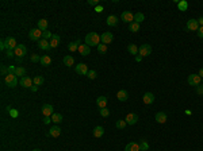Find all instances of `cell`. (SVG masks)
<instances>
[{
    "mask_svg": "<svg viewBox=\"0 0 203 151\" xmlns=\"http://www.w3.org/2000/svg\"><path fill=\"white\" fill-rule=\"evenodd\" d=\"M47 26H49V23H47L46 19H39L38 20V28L41 31H46L47 30Z\"/></svg>",
    "mask_w": 203,
    "mask_h": 151,
    "instance_id": "obj_28",
    "label": "cell"
},
{
    "mask_svg": "<svg viewBox=\"0 0 203 151\" xmlns=\"http://www.w3.org/2000/svg\"><path fill=\"white\" fill-rule=\"evenodd\" d=\"M53 111H54V108H53V105H50V104H45V105H42V108H41V112H42V115L45 117L51 116V115L54 113Z\"/></svg>",
    "mask_w": 203,
    "mask_h": 151,
    "instance_id": "obj_11",
    "label": "cell"
},
{
    "mask_svg": "<svg viewBox=\"0 0 203 151\" xmlns=\"http://www.w3.org/2000/svg\"><path fill=\"white\" fill-rule=\"evenodd\" d=\"M16 63H22V58H19V57H16Z\"/></svg>",
    "mask_w": 203,
    "mask_h": 151,
    "instance_id": "obj_55",
    "label": "cell"
},
{
    "mask_svg": "<svg viewBox=\"0 0 203 151\" xmlns=\"http://www.w3.org/2000/svg\"><path fill=\"white\" fill-rule=\"evenodd\" d=\"M29 38L31 39V41L38 42L39 39H42V31L39 30V28H33V30H30V32H29Z\"/></svg>",
    "mask_w": 203,
    "mask_h": 151,
    "instance_id": "obj_4",
    "label": "cell"
},
{
    "mask_svg": "<svg viewBox=\"0 0 203 151\" xmlns=\"http://www.w3.org/2000/svg\"><path fill=\"white\" fill-rule=\"evenodd\" d=\"M145 20V15L142 14V12H137V14H134V22L138 24H141V22H144Z\"/></svg>",
    "mask_w": 203,
    "mask_h": 151,
    "instance_id": "obj_31",
    "label": "cell"
},
{
    "mask_svg": "<svg viewBox=\"0 0 203 151\" xmlns=\"http://www.w3.org/2000/svg\"><path fill=\"white\" fill-rule=\"evenodd\" d=\"M94 136L95 138H101V136L104 135V128L101 127V125H98V127H95L94 128Z\"/></svg>",
    "mask_w": 203,
    "mask_h": 151,
    "instance_id": "obj_26",
    "label": "cell"
},
{
    "mask_svg": "<svg viewBox=\"0 0 203 151\" xmlns=\"http://www.w3.org/2000/svg\"><path fill=\"white\" fill-rule=\"evenodd\" d=\"M19 84H20V86H22V88H31L33 84H34V81H33V78L27 77V76H24V77L20 78Z\"/></svg>",
    "mask_w": 203,
    "mask_h": 151,
    "instance_id": "obj_12",
    "label": "cell"
},
{
    "mask_svg": "<svg viewBox=\"0 0 203 151\" xmlns=\"http://www.w3.org/2000/svg\"><path fill=\"white\" fill-rule=\"evenodd\" d=\"M142 100H144V103L145 104H153L154 103V94L153 93H150V92H146L144 94V97H142Z\"/></svg>",
    "mask_w": 203,
    "mask_h": 151,
    "instance_id": "obj_18",
    "label": "cell"
},
{
    "mask_svg": "<svg viewBox=\"0 0 203 151\" xmlns=\"http://www.w3.org/2000/svg\"><path fill=\"white\" fill-rule=\"evenodd\" d=\"M30 59H31V62H41V57H39L38 54H31V57H30Z\"/></svg>",
    "mask_w": 203,
    "mask_h": 151,
    "instance_id": "obj_43",
    "label": "cell"
},
{
    "mask_svg": "<svg viewBox=\"0 0 203 151\" xmlns=\"http://www.w3.org/2000/svg\"><path fill=\"white\" fill-rule=\"evenodd\" d=\"M74 70H76V73L80 74V76H87L88 72H90V69H88V66H87L86 63H79V65H76Z\"/></svg>",
    "mask_w": 203,
    "mask_h": 151,
    "instance_id": "obj_10",
    "label": "cell"
},
{
    "mask_svg": "<svg viewBox=\"0 0 203 151\" xmlns=\"http://www.w3.org/2000/svg\"><path fill=\"white\" fill-rule=\"evenodd\" d=\"M33 81H34V85H37V86H41L45 82V80H43V77L42 76H35L34 78H33Z\"/></svg>",
    "mask_w": 203,
    "mask_h": 151,
    "instance_id": "obj_35",
    "label": "cell"
},
{
    "mask_svg": "<svg viewBox=\"0 0 203 151\" xmlns=\"http://www.w3.org/2000/svg\"><path fill=\"white\" fill-rule=\"evenodd\" d=\"M0 49H1V50H4V49H6V43H4V41H1V42H0Z\"/></svg>",
    "mask_w": 203,
    "mask_h": 151,
    "instance_id": "obj_51",
    "label": "cell"
},
{
    "mask_svg": "<svg viewBox=\"0 0 203 151\" xmlns=\"http://www.w3.org/2000/svg\"><path fill=\"white\" fill-rule=\"evenodd\" d=\"M63 62H64V65H65V66L70 68V66L74 65V58L72 57V55H65V57H64V59H63Z\"/></svg>",
    "mask_w": 203,
    "mask_h": 151,
    "instance_id": "obj_27",
    "label": "cell"
},
{
    "mask_svg": "<svg viewBox=\"0 0 203 151\" xmlns=\"http://www.w3.org/2000/svg\"><path fill=\"white\" fill-rule=\"evenodd\" d=\"M88 4H90V6H95V7H98L99 0H88Z\"/></svg>",
    "mask_w": 203,
    "mask_h": 151,
    "instance_id": "obj_47",
    "label": "cell"
},
{
    "mask_svg": "<svg viewBox=\"0 0 203 151\" xmlns=\"http://www.w3.org/2000/svg\"><path fill=\"white\" fill-rule=\"evenodd\" d=\"M38 47L41 49V50H50V42L47 41V39H39L38 41Z\"/></svg>",
    "mask_w": 203,
    "mask_h": 151,
    "instance_id": "obj_15",
    "label": "cell"
},
{
    "mask_svg": "<svg viewBox=\"0 0 203 151\" xmlns=\"http://www.w3.org/2000/svg\"><path fill=\"white\" fill-rule=\"evenodd\" d=\"M127 51H129L130 54L137 55L138 54V47H137V45H134V43H129V45H127Z\"/></svg>",
    "mask_w": 203,
    "mask_h": 151,
    "instance_id": "obj_29",
    "label": "cell"
},
{
    "mask_svg": "<svg viewBox=\"0 0 203 151\" xmlns=\"http://www.w3.org/2000/svg\"><path fill=\"white\" fill-rule=\"evenodd\" d=\"M100 37H99L96 32H90V34H87L86 37V45L87 46H96L98 47L100 45Z\"/></svg>",
    "mask_w": 203,
    "mask_h": 151,
    "instance_id": "obj_1",
    "label": "cell"
},
{
    "mask_svg": "<svg viewBox=\"0 0 203 151\" xmlns=\"http://www.w3.org/2000/svg\"><path fill=\"white\" fill-rule=\"evenodd\" d=\"M24 74H26V69L24 68H20V66H18L15 70V76L18 77V76H20V77H24Z\"/></svg>",
    "mask_w": 203,
    "mask_h": 151,
    "instance_id": "obj_38",
    "label": "cell"
},
{
    "mask_svg": "<svg viewBox=\"0 0 203 151\" xmlns=\"http://www.w3.org/2000/svg\"><path fill=\"white\" fill-rule=\"evenodd\" d=\"M10 113H11V116H12V117H16V116H18V112H16L15 109H11V111H10Z\"/></svg>",
    "mask_w": 203,
    "mask_h": 151,
    "instance_id": "obj_49",
    "label": "cell"
},
{
    "mask_svg": "<svg viewBox=\"0 0 203 151\" xmlns=\"http://www.w3.org/2000/svg\"><path fill=\"white\" fill-rule=\"evenodd\" d=\"M100 116H103V117H108L110 116V111H108V108H100Z\"/></svg>",
    "mask_w": 203,
    "mask_h": 151,
    "instance_id": "obj_40",
    "label": "cell"
},
{
    "mask_svg": "<svg viewBox=\"0 0 203 151\" xmlns=\"http://www.w3.org/2000/svg\"><path fill=\"white\" fill-rule=\"evenodd\" d=\"M87 77L90 78V80H95V78L98 77V73H96L95 70H90V72H88V74H87Z\"/></svg>",
    "mask_w": 203,
    "mask_h": 151,
    "instance_id": "obj_41",
    "label": "cell"
},
{
    "mask_svg": "<svg viewBox=\"0 0 203 151\" xmlns=\"http://www.w3.org/2000/svg\"><path fill=\"white\" fill-rule=\"evenodd\" d=\"M198 23H199V26H203V16H200L198 19Z\"/></svg>",
    "mask_w": 203,
    "mask_h": 151,
    "instance_id": "obj_52",
    "label": "cell"
},
{
    "mask_svg": "<svg viewBox=\"0 0 203 151\" xmlns=\"http://www.w3.org/2000/svg\"><path fill=\"white\" fill-rule=\"evenodd\" d=\"M98 51L100 53V54H106V53H107V45L100 43V45L98 46Z\"/></svg>",
    "mask_w": 203,
    "mask_h": 151,
    "instance_id": "obj_39",
    "label": "cell"
},
{
    "mask_svg": "<svg viewBox=\"0 0 203 151\" xmlns=\"http://www.w3.org/2000/svg\"><path fill=\"white\" fill-rule=\"evenodd\" d=\"M33 151H42V150H39V148H35V150H33Z\"/></svg>",
    "mask_w": 203,
    "mask_h": 151,
    "instance_id": "obj_58",
    "label": "cell"
},
{
    "mask_svg": "<svg viewBox=\"0 0 203 151\" xmlns=\"http://www.w3.org/2000/svg\"><path fill=\"white\" fill-rule=\"evenodd\" d=\"M126 125H127V123L125 121V119H121V120H118L117 123H115V127H117L118 130H125Z\"/></svg>",
    "mask_w": 203,
    "mask_h": 151,
    "instance_id": "obj_36",
    "label": "cell"
},
{
    "mask_svg": "<svg viewBox=\"0 0 203 151\" xmlns=\"http://www.w3.org/2000/svg\"><path fill=\"white\" fill-rule=\"evenodd\" d=\"M51 37H53V34H51V32H50V31H42V38L43 39H49V38H50L51 39Z\"/></svg>",
    "mask_w": 203,
    "mask_h": 151,
    "instance_id": "obj_42",
    "label": "cell"
},
{
    "mask_svg": "<svg viewBox=\"0 0 203 151\" xmlns=\"http://www.w3.org/2000/svg\"><path fill=\"white\" fill-rule=\"evenodd\" d=\"M199 23H198V19H190L186 24V30L187 31H198L199 30Z\"/></svg>",
    "mask_w": 203,
    "mask_h": 151,
    "instance_id": "obj_6",
    "label": "cell"
},
{
    "mask_svg": "<svg viewBox=\"0 0 203 151\" xmlns=\"http://www.w3.org/2000/svg\"><path fill=\"white\" fill-rule=\"evenodd\" d=\"M114 39V35L111 34V32H108V31H106V32H103V34L100 35V42L103 43V45H108V43L113 42Z\"/></svg>",
    "mask_w": 203,
    "mask_h": 151,
    "instance_id": "obj_8",
    "label": "cell"
},
{
    "mask_svg": "<svg viewBox=\"0 0 203 151\" xmlns=\"http://www.w3.org/2000/svg\"><path fill=\"white\" fill-rule=\"evenodd\" d=\"M136 61L137 62H141V61H142V57H141V55H136Z\"/></svg>",
    "mask_w": 203,
    "mask_h": 151,
    "instance_id": "obj_53",
    "label": "cell"
},
{
    "mask_svg": "<svg viewBox=\"0 0 203 151\" xmlns=\"http://www.w3.org/2000/svg\"><path fill=\"white\" fill-rule=\"evenodd\" d=\"M121 19L122 22H125V23H133L134 22V14H131V12L129 11H123L121 15Z\"/></svg>",
    "mask_w": 203,
    "mask_h": 151,
    "instance_id": "obj_9",
    "label": "cell"
},
{
    "mask_svg": "<svg viewBox=\"0 0 203 151\" xmlns=\"http://www.w3.org/2000/svg\"><path fill=\"white\" fill-rule=\"evenodd\" d=\"M95 11L98 12V14H100V12L103 11V7H101V6H98V7H95Z\"/></svg>",
    "mask_w": 203,
    "mask_h": 151,
    "instance_id": "obj_50",
    "label": "cell"
},
{
    "mask_svg": "<svg viewBox=\"0 0 203 151\" xmlns=\"http://www.w3.org/2000/svg\"><path fill=\"white\" fill-rule=\"evenodd\" d=\"M195 88H196V93L198 94H203V85H198Z\"/></svg>",
    "mask_w": 203,
    "mask_h": 151,
    "instance_id": "obj_46",
    "label": "cell"
},
{
    "mask_svg": "<svg viewBox=\"0 0 203 151\" xmlns=\"http://www.w3.org/2000/svg\"><path fill=\"white\" fill-rule=\"evenodd\" d=\"M31 90H33V92H35V90H37V85H34V86H31Z\"/></svg>",
    "mask_w": 203,
    "mask_h": 151,
    "instance_id": "obj_57",
    "label": "cell"
},
{
    "mask_svg": "<svg viewBox=\"0 0 203 151\" xmlns=\"http://www.w3.org/2000/svg\"><path fill=\"white\" fill-rule=\"evenodd\" d=\"M49 135L53 136V138H58L61 135V128L58 125H53V127L49 130Z\"/></svg>",
    "mask_w": 203,
    "mask_h": 151,
    "instance_id": "obj_21",
    "label": "cell"
},
{
    "mask_svg": "<svg viewBox=\"0 0 203 151\" xmlns=\"http://www.w3.org/2000/svg\"><path fill=\"white\" fill-rule=\"evenodd\" d=\"M125 121L129 124V125H134V124L138 121V115H137V113H133V112L127 113V116L125 117Z\"/></svg>",
    "mask_w": 203,
    "mask_h": 151,
    "instance_id": "obj_13",
    "label": "cell"
},
{
    "mask_svg": "<svg viewBox=\"0 0 203 151\" xmlns=\"http://www.w3.org/2000/svg\"><path fill=\"white\" fill-rule=\"evenodd\" d=\"M154 119H156L157 123H160V124H164L165 121H167V113L165 112H157L156 113V116H154Z\"/></svg>",
    "mask_w": 203,
    "mask_h": 151,
    "instance_id": "obj_20",
    "label": "cell"
},
{
    "mask_svg": "<svg viewBox=\"0 0 203 151\" xmlns=\"http://www.w3.org/2000/svg\"><path fill=\"white\" fill-rule=\"evenodd\" d=\"M106 23L108 24L110 27H115L118 24V16L115 15H110L108 18H107V20H106Z\"/></svg>",
    "mask_w": 203,
    "mask_h": 151,
    "instance_id": "obj_24",
    "label": "cell"
},
{
    "mask_svg": "<svg viewBox=\"0 0 203 151\" xmlns=\"http://www.w3.org/2000/svg\"><path fill=\"white\" fill-rule=\"evenodd\" d=\"M177 8H179L180 11H187L188 10V3L187 1H186V0H181V1H179V3H177Z\"/></svg>",
    "mask_w": 203,
    "mask_h": 151,
    "instance_id": "obj_33",
    "label": "cell"
},
{
    "mask_svg": "<svg viewBox=\"0 0 203 151\" xmlns=\"http://www.w3.org/2000/svg\"><path fill=\"white\" fill-rule=\"evenodd\" d=\"M129 31L130 32H138V31H140V24L136 23V22L130 23L129 24Z\"/></svg>",
    "mask_w": 203,
    "mask_h": 151,
    "instance_id": "obj_34",
    "label": "cell"
},
{
    "mask_svg": "<svg viewBox=\"0 0 203 151\" xmlns=\"http://www.w3.org/2000/svg\"><path fill=\"white\" fill-rule=\"evenodd\" d=\"M80 45H81V41H80V39L74 41V42H70L69 45H68V50L72 51V53H74V51H79V47H80Z\"/></svg>",
    "mask_w": 203,
    "mask_h": 151,
    "instance_id": "obj_16",
    "label": "cell"
},
{
    "mask_svg": "<svg viewBox=\"0 0 203 151\" xmlns=\"http://www.w3.org/2000/svg\"><path fill=\"white\" fill-rule=\"evenodd\" d=\"M117 99L119 101H127V99H129V93H127V90L121 89L117 93Z\"/></svg>",
    "mask_w": 203,
    "mask_h": 151,
    "instance_id": "obj_23",
    "label": "cell"
},
{
    "mask_svg": "<svg viewBox=\"0 0 203 151\" xmlns=\"http://www.w3.org/2000/svg\"><path fill=\"white\" fill-rule=\"evenodd\" d=\"M43 121H45V124H47L49 121H50V119H49V117H45V120H43Z\"/></svg>",
    "mask_w": 203,
    "mask_h": 151,
    "instance_id": "obj_56",
    "label": "cell"
},
{
    "mask_svg": "<svg viewBox=\"0 0 203 151\" xmlns=\"http://www.w3.org/2000/svg\"><path fill=\"white\" fill-rule=\"evenodd\" d=\"M138 53H140V55L142 58H144V57H148V55H150V53H152V46L148 45V43H144V45H141V46L138 47Z\"/></svg>",
    "mask_w": 203,
    "mask_h": 151,
    "instance_id": "obj_3",
    "label": "cell"
},
{
    "mask_svg": "<svg viewBox=\"0 0 203 151\" xmlns=\"http://www.w3.org/2000/svg\"><path fill=\"white\" fill-rule=\"evenodd\" d=\"M198 37H199V38H203V26H200L199 30H198Z\"/></svg>",
    "mask_w": 203,
    "mask_h": 151,
    "instance_id": "obj_48",
    "label": "cell"
},
{
    "mask_svg": "<svg viewBox=\"0 0 203 151\" xmlns=\"http://www.w3.org/2000/svg\"><path fill=\"white\" fill-rule=\"evenodd\" d=\"M107 101H108V99L106 96H99L96 99V105L99 108H107Z\"/></svg>",
    "mask_w": 203,
    "mask_h": 151,
    "instance_id": "obj_17",
    "label": "cell"
},
{
    "mask_svg": "<svg viewBox=\"0 0 203 151\" xmlns=\"http://www.w3.org/2000/svg\"><path fill=\"white\" fill-rule=\"evenodd\" d=\"M7 74H10V70L6 68V65H1V76H4V77H6Z\"/></svg>",
    "mask_w": 203,
    "mask_h": 151,
    "instance_id": "obj_44",
    "label": "cell"
},
{
    "mask_svg": "<svg viewBox=\"0 0 203 151\" xmlns=\"http://www.w3.org/2000/svg\"><path fill=\"white\" fill-rule=\"evenodd\" d=\"M4 43H6V49H7V50H15L16 47H18L16 39L12 38V37H8V38L4 39Z\"/></svg>",
    "mask_w": 203,
    "mask_h": 151,
    "instance_id": "obj_5",
    "label": "cell"
},
{
    "mask_svg": "<svg viewBox=\"0 0 203 151\" xmlns=\"http://www.w3.org/2000/svg\"><path fill=\"white\" fill-rule=\"evenodd\" d=\"M64 117L61 113H53V115H51V121H53V123H61Z\"/></svg>",
    "mask_w": 203,
    "mask_h": 151,
    "instance_id": "obj_32",
    "label": "cell"
},
{
    "mask_svg": "<svg viewBox=\"0 0 203 151\" xmlns=\"http://www.w3.org/2000/svg\"><path fill=\"white\" fill-rule=\"evenodd\" d=\"M41 65L42 66H50L51 65V58L49 55H42L41 57Z\"/></svg>",
    "mask_w": 203,
    "mask_h": 151,
    "instance_id": "obj_30",
    "label": "cell"
},
{
    "mask_svg": "<svg viewBox=\"0 0 203 151\" xmlns=\"http://www.w3.org/2000/svg\"><path fill=\"white\" fill-rule=\"evenodd\" d=\"M14 51H15V55L19 57V58H23L24 55L27 54V49H26L24 45H18V47H16Z\"/></svg>",
    "mask_w": 203,
    "mask_h": 151,
    "instance_id": "obj_14",
    "label": "cell"
},
{
    "mask_svg": "<svg viewBox=\"0 0 203 151\" xmlns=\"http://www.w3.org/2000/svg\"><path fill=\"white\" fill-rule=\"evenodd\" d=\"M125 151H141L140 144L136 143V142H130V143L126 144Z\"/></svg>",
    "mask_w": 203,
    "mask_h": 151,
    "instance_id": "obj_22",
    "label": "cell"
},
{
    "mask_svg": "<svg viewBox=\"0 0 203 151\" xmlns=\"http://www.w3.org/2000/svg\"><path fill=\"white\" fill-rule=\"evenodd\" d=\"M138 144H140L141 151H146V150H149V144H148V142H146L145 139H141L140 142H138Z\"/></svg>",
    "mask_w": 203,
    "mask_h": 151,
    "instance_id": "obj_37",
    "label": "cell"
},
{
    "mask_svg": "<svg viewBox=\"0 0 203 151\" xmlns=\"http://www.w3.org/2000/svg\"><path fill=\"white\" fill-rule=\"evenodd\" d=\"M60 35H57V34H53V37H51V39H50V47L51 49H56V47L60 45Z\"/></svg>",
    "mask_w": 203,
    "mask_h": 151,
    "instance_id": "obj_25",
    "label": "cell"
},
{
    "mask_svg": "<svg viewBox=\"0 0 203 151\" xmlns=\"http://www.w3.org/2000/svg\"><path fill=\"white\" fill-rule=\"evenodd\" d=\"M14 55H15V51L14 50H7L6 51V57H7V58H12Z\"/></svg>",
    "mask_w": 203,
    "mask_h": 151,
    "instance_id": "obj_45",
    "label": "cell"
},
{
    "mask_svg": "<svg viewBox=\"0 0 203 151\" xmlns=\"http://www.w3.org/2000/svg\"><path fill=\"white\" fill-rule=\"evenodd\" d=\"M4 81H6V84L8 85V88H15V86L18 85V77H16L14 73L7 74V76L4 77Z\"/></svg>",
    "mask_w": 203,
    "mask_h": 151,
    "instance_id": "obj_2",
    "label": "cell"
},
{
    "mask_svg": "<svg viewBox=\"0 0 203 151\" xmlns=\"http://www.w3.org/2000/svg\"><path fill=\"white\" fill-rule=\"evenodd\" d=\"M198 76H199L200 78H203V68H202V69H199V73H198Z\"/></svg>",
    "mask_w": 203,
    "mask_h": 151,
    "instance_id": "obj_54",
    "label": "cell"
},
{
    "mask_svg": "<svg viewBox=\"0 0 203 151\" xmlns=\"http://www.w3.org/2000/svg\"><path fill=\"white\" fill-rule=\"evenodd\" d=\"M200 81H202V78H200L198 74H190V76H188V80H187L188 85H191V86L200 85Z\"/></svg>",
    "mask_w": 203,
    "mask_h": 151,
    "instance_id": "obj_7",
    "label": "cell"
},
{
    "mask_svg": "<svg viewBox=\"0 0 203 151\" xmlns=\"http://www.w3.org/2000/svg\"><path fill=\"white\" fill-rule=\"evenodd\" d=\"M79 53H80V55H83V57L88 55L91 53L90 46H87L86 43H81V45H80V47H79Z\"/></svg>",
    "mask_w": 203,
    "mask_h": 151,
    "instance_id": "obj_19",
    "label": "cell"
}]
</instances>
